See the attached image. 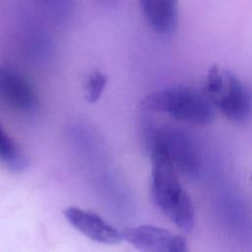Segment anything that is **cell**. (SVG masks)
<instances>
[{"mask_svg": "<svg viewBox=\"0 0 252 252\" xmlns=\"http://www.w3.org/2000/svg\"><path fill=\"white\" fill-rule=\"evenodd\" d=\"M152 161L151 196L155 205L179 229L191 231L195 210L178 178V171L165 149L158 142L149 146Z\"/></svg>", "mask_w": 252, "mask_h": 252, "instance_id": "6da1fadb", "label": "cell"}, {"mask_svg": "<svg viewBox=\"0 0 252 252\" xmlns=\"http://www.w3.org/2000/svg\"><path fill=\"white\" fill-rule=\"evenodd\" d=\"M140 107L146 112L166 113L176 120L197 125L210 124L214 119L213 104L205 94L185 86L156 91L141 100Z\"/></svg>", "mask_w": 252, "mask_h": 252, "instance_id": "7a4b0ae2", "label": "cell"}, {"mask_svg": "<svg viewBox=\"0 0 252 252\" xmlns=\"http://www.w3.org/2000/svg\"><path fill=\"white\" fill-rule=\"evenodd\" d=\"M203 94L229 120L242 122L250 114L251 98L245 86L232 73L217 65L208 70Z\"/></svg>", "mask_w": 252, "mask_h": 252, "instance_id": "3957f363", "label": "cell"}, {"mask_svg": "<svg viewBox=\"0 0 252 252\" xmlns=\"http://www.w3.org/2000/svg\"><path fill=\"white\" fill-rule=\"evenodd\" d=\"M147 146L152 142L160 144L168 154L178 173L195 178L201 171L202 158L199 148L189 133L178 127L164 125L147 127L144 131Z\"/></svg>", "mask_w": 252, "mask_h": 252, "instance_id": "277c9868", "label": "cell"}, {"mask_svg": "<svg viewBox=\"0 0 252 252\" xmlns=\"http://www.w3.org/2000/svg\"><path fill=\"white\" fill-rule=\"evenodd\" d=\"M123 240L137 249L151 252H186L187 241L162 227L151 224L128 226L121 230Z\"/></svg>", "mask_w": 252, "mask_h": 252, "instance_id": "5b68a950", "label": "cell"}, {"mask_svg": "<svg viewBox=\"0 0 252 252\" xmlns=\"http://www.w3.org/2000/svg\"><path fill=\"white\" fill-rule=\"evenodd\" d=\"M63 215L76 230L94 242L117 244L123 240L121 230L94 212L71 206L64 209Z\"/></svg>", "mask_w": 252, "mask_h": 252, "instance_id": "8992f818", "label": "cell"}, {"mask_svg": "<svg viewBox=\"0 0 252 252\" xmlns=\"http://www.w3.org/2000/svg\"><path fill=\"white\" fill-rule=\"evenodd\" d=\"M0 95L20 111L30 112L37 105V95L31 83L10 69H0Z\"/></svg>", "mask_w": 252, "mask_h": 252, "instance_id": "52a82bcc", "label": "cell"}, {"mask_svg": "<svg viewBox=\"0 0 252 252\" xmlns=\"http://www.w3.org/2000/svg\"><path fill=\"white\" fill-rule=\"evenodd\" d=\"M149 26L161 34L170 33L176 27L178 0H138Z\"/></svg>", "mask_w": 252, "mask_h": 252, "instance_id": "ba28073f", "label": "cell"}, {"mask_svg": "<svg viewBox=\"0 0 252 252\" xmlns=\"http://www.w3.org/2000/svg\"><path fill=\"white\" fill-rule=\"evenodd\" d=\"M0 163L11 171L22 172L29 167L30 161L25 152L6 133L0 123Z\"/></svg>", "mask_w": 252, "mask_h": 252, "instance_id": "9c48e42d", "label": "cell"}, {"mask_svg": "<svg viewBox=\"0 0 252 252\" xmlns=\"http://www.w3.org/2000/svg\"><path fill=\"white\" fill-rule=\"evenodd\" d=\"M107 78L100 71H94L87 79L85 85V96L89 103H95L101 96L106 86Z\"/></svg>", "mask_w": 252, "mask_h": 252, "instance_id": "30bf717a", "label": "cell"}, {"mask_svg": "<svg viewBox=\"0 0 252 252\" xmlns=\"http://www.w3.org/2000/svg\"><path fill=\"white\" fill-rule=\"evenodd\" d=\"M43 8L56 19H65L72 12L73 0H40Z\"/></svg>", "mask_w": 252, "mask_h": 252, "instance_id": "8fae6325", "label": "cell"}, {"mask_svg": "<svg viewBox=\"0 0 252 252\" xmlns=\"http://www.w3.org/2000/svg\"><path fill=\"white\" fill-rule=\"evenodd\" d=\"M117 0H97V2L101 5H104V6H110V5H113L114 3H116Z\"/></svg>", "mask_w": 252, "mask_h": 252, "instance_id": "7c38bea8", "label": "cell"}]
</instances>
